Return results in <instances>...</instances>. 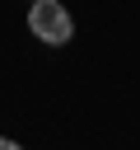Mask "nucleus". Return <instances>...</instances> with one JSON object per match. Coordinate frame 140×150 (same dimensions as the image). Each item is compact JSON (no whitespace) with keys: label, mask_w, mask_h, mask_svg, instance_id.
Here are the masks:
<instances>
[{"label":"nucleus","mask_w":140,"mask_h":150,"mask_svg":"<svg viewBox=\"0 0 140 150\" xmlns=\"http://www.w3.org/2000/svg\"><path fill=\"white\" fill-rule=\"evenodd\" d=\"M28 28H33V38L47 42V47H65V42L75 38V19H70V9L56 5V0H33V5H28Z\"/></svg>","instance_id":"obj_1"},{"label":"nucleus","mask_w":140,"mask_h":150,"mask_svg":"<svg viewBox=\"0 0 140 150\" xmlns=\"http://www.w3.org/2000/svg\"><path fill=\"white\" fill-rule=\"evenodd\" d=\"M0 150H23L19 141H9V136H0Z\"/></svg>","instance_id":"obj_2"}]
</instances>
